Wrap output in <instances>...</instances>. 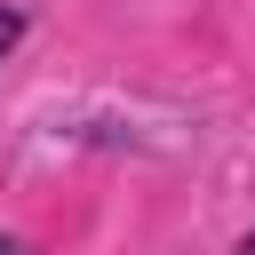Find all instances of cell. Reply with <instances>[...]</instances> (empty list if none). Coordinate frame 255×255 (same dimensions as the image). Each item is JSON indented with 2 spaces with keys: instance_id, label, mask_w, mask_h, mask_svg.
Here are the masks:
<instances>
[{
  "instance_id": "obj_2",
  "label": "cell",
  "mask_w": 255,
  "mask_h": 255,
  "mask_svg": "<svg viewBox=\"0 0 255 255\" xmlns=\"http://www.w3.org/2000/svg\"><path fill=\"white\" fill-rule=\"evenodd\" d=\"M0 255H32V247H24V239H0Z\"/></svg>"
},
{
  "instance_id": "obj_1",
  "label": "cell",
  "mask_w": 255,
  "mask_h": 255,
  "mask_svg": "<svg viewBox=\"0 0 255 255\" xmlns=\"http://www.w3.org/2000/svg\"><path fill=\"white\" fill-rule=\"evenodd\" d=\"M16 32H24V16H16V8H0V56L16 48Z\"/></svg>"
},
{
  "instance_id": "obj_3",
  "label": "cell",
  "mask_w": 255,
  "mask_h": 255,
  "mask_svg": "<svg viewBox=\"0 0 255 255\" xmlns=\"http://www.w3.org/2000/svg\"><path fill=\"white\" fill-rule=\"evenodd\" d=\"M239 255H255V231H247V239H239Z\"/></svg>"
}]
</instances>
